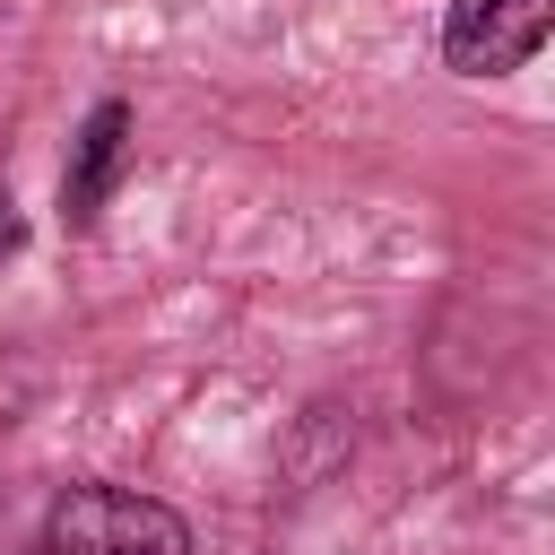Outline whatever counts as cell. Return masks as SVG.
I'll use <instances>...</instances> for the list:
<instances>
[{"label": "cell", "mask_w": 555, "mask_h": 555, "mask_svg": "<svg viewBox=\"0 0 555 555\" xmlns=\"http://www.w3.org/2000/svg\"><path fill=\"white\" fill-rule=\"evenodd\" d=\"M0 251H9V199H0Z\"/></svg>", "instance_id": "277c9868"}, {"label": "cell", "mask_w": 555, "mask_h": 555, "mask_svg": "<svg viewBox=\"0 0 555 555\" xmlns=\"http://www.w3.org/2000/svg\"><path fill=\"white\" fill-rule=\"evenodd\" d=\"M121 147H130V104H95L87 130L69 139V173H61L69 225H87V217L104 208V191H113V173H121Z\"/></svg>", "instance_id": "3957f363"}, {"label": "cell", "mask_w": 555, "mask_h": 555, "mask_svg": "<svg viewBox=\"0 0 555 555\" xmlns=\"http://www.w3.org/2000/svg\"><path fill=\"white\" fill-rule=\"evenodd\" d=\"M546 26H555V0H451L442 61L460 78H503L546 43Z\"/></svg>", "instance_id": "7a4b0ae2"}, {"label": "cell", "mask_w": 555, "mask_h": 555, "mask_svg": "<svg viewBox=\"0 0 555 555\" xmlns=\"http://www.w3.org/2000/svg\"><path fill=\"white\" fill-rule=\"evenodd\" d=\"M43 555H191V529L139 486H69L43 520Z\"/></svg>", "instance_id": "6da1fadb"}]
</instances>
